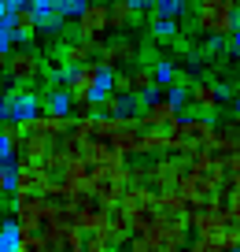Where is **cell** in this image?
<instances>
[{
	"label": "cell",
	"mask_w": 240,
	"mask_h": 252,
	"mask_svg": "<svg viewBox=\"0 0 240 252\" xmlns=\"http://www.w3.org/2000/svg\"><path fill=\"white\" fill-rule=\"evenodd\" d=\"M152 252H185L188 249V219L185 215H166L155 212V219L144 230Z\"/></svg>",
	"instance_id": "1"
},
{
	"label": "cell",
	"mask_w": 240,
	"mask_h": 252,
	"mask_svg": "<svg viewBox=\"0 0 240 252\" xmlns=\"http://www.w3.org/2000/svg\"><path fill=\"white\" fill-rule=\"evenodd\" d=\"M237 0H196V26L207 37H233L237 30Z\"/></svg>",
	"instance_id": "2"
},
{
	"label": "cell",
	"mask_w": 240,
	"mask_h": 252,
	"mask_svg": "<svg viewBox=\"0 0 240 252\" xmlns=\"http://www.w3.org/2000/svg\"><path fill=\"white\" fill-rule=\"evenodd\" d=\"M55 212V200L52 197H33V193H26V197H15V219L19 226H23V234H41L45 230V222L52 219Z\"/></svg>",
	"instance_id": "3"
},
{
	"label": "cell",
	"mask_w": 240,
	"mask_h": 252,
	"mask_svg": "<svg viewBox=\"0 0 240 252\" xmlns=\"http://www.w3.org/2000/svg\"><path fill=\"white\" fill-rule=\"evenodd\" d=\"M48 189H52V174H48L45 163H30V159H19L15 163V189H11V197H45Z\"/></svg>",
	"instance_id": "4"
},
{
	"label": "cell",
	"mask_w": 240,
	"mask_h": 252,
	"mask_svg": "<svg viewBox=\"0 0 240 252\" xmlns=\"http://www.w3.org/2000/svg\"><path fill=\"white\" fill-rule=\"evenodd\" d=\"M8 78L15 86H33L45 78V60L33 48H11L8 52Z\"/></svg>",
	"instance_id": "5"
},
{
	"label": "cell",
	"mask_w": 240,
	"mask_h": 252,
	"mask_svg": "<svg viewBox=\"0 0 240 252\" xmlns=\"http://www.w3.org/2000/svg\"><path fill=\"white\" fill-rule=\"evenodd\" d=\"M45 241L52 252H85V230L78 222H63V219H48L45 222Z\"/></svg>",
	"instance_id": "6"
},
{
	"label": "cell",
	"mask_w": 240,
	"mask_h": 252,
	"mask_svg": "<svg viewBox=\"0 0 240 252\" xmlns=\"http://www.w3.org/2000/svg\"><path fill=\"white\" fill-rule=\"evenodd\" d=\"M185 167H188L185 156L166 152V156H159V159H152V163H148V186H152V189H178Z\"/></svg>",
	"instance_id": "7"
},
{
	"label": "cell",
	"mask_w": 240,
	"mask_h": 252,
	"mask_svg": "<svg viewBox=\"0 0 240 252\" xmlns=\"http://www.w3.org/2000/svg\"><path fill=\"white\" fill-rule=\"evenodd\" d=\"M96 60L104 63V67H111V71H118V67H133V63L140 60V41H133V37H115V41H104V48H100V56Z\"/></svg>",
	"instance_id": "8"
},
{
	"label": "cell",
	"mask_w": 240,
	"mask_h": 252,
	"mask_svg": "<svg viewBox=\"0 0 240 252\" xmlns=\"http://www.w3.org/2000/svg\"><path fill=\"white\" fill-rule=\"evenodd\" d=\"M144 119H118V130L111 134V145H115L122 156H144Z\"/></svg>",
	"instance_id": "9"
},
{
	"label": "cell",
	"mask_w": 240,
	"mask_h": 252,
	"mask_svg": "<svg viewBox=\"0 0 240 252\" xmlns=\"http://www.w3.org/2000/svg\"><path fill=\"white\" fill-rule=\"evenodd\" d=\"M41 115V93L30 86H15L8 89V119L11 123H30Z\"/></svg>",
	"instance_id": "10"
},
{
	"label": "cell",
	"mask_w": 240,
	"mask_h": 252,
	"mask_svg": "<svg viewBox=\"0 0 240 252\" xmlns=\"http://www.w3.org/2000/svg\"><path fill=\"white\" fill-rule=\"evenodd\" d=\"M74 26H78V37H104L111 30L107 26V4L104 0H89L85 8L78 11Z\"/></svg>",
	"instance_id": "11"
},
{
	"label": "cell",
	"mask_w": 240,
	"mask_h": 252,
	"mask_svg": "<svg viewBox=\"0 0 240 252\" xmlns=\"http://www.w3.org/2000/svg\"><path fill=\"white\" fill-rule=\"evenodd\" d=\"M188 104H192L196 115H211L214 119L218 104H222V86L211 78H200V82H188Z\"/></svg>",
	"instance_id": "12"
},
{
	"label": "cell",
	"mask_w": 240,
	"mask_h": 252,
	"mask_svg": "<svg viewBox=\"0 0 240 252\" xmlns=\"http://www.w3.org/2000/svg\"><path fill=\"white\" fill-rule=\"evenodd\" d=\"M104 41L100 37H78V41H63V60L70 67H81V63H93L100 56Z\"/></svg>",
	"instance_id": "13"
},
{
	"label": "cell",
	"mask_w": 240,
	"mask_h": 252,
	"mask_svg": "<svg viewBox=\"0 0 240 252\" xmlns=\"http://www.w3.org/2000/svg\"><path fill=\"white\" fill-rule=\"evenodd\" d=\"M140 119H144V126H174L181 115H178V108H174V104L166 100V93H163V96H155V100H148V108H144Z\"/></svg>",
	"instance_id": "14"
},
{
	"label": "cell",
	"mask_w": 240,
	"mask_h": 252,
	"mask_svg": "<svg viewBox=\"0 0 240 252\" xmlns=\"http://www.w3.org/2000/svg\"><path fill=\"white\" fill-rule=\"evenodd\" d=\"M30 11L37 19V30H48V33H59L67 19L55 11V0H30Z\"/></svg>",
	"instance_id": "15"
},
{
	"label": "cell",
	"mask_w": 240,
	"mask_h": 252,
	"mask_svg": "<svg viewBox=\"0 0 240 252\" xmlns=\"http://www.w3.org/2000/svg\"><path fill=\"white\" fill-rule=\"evenodd\" d=\"M96 74H100V60L74 67V74H70V82H67V93H70V96H89V89H93Z\"/></svg>",
	"instance_id": "16"
},
{
	"label": "cell",
	"mask_w": 240,
	"mask_h": 252,
	"mask_svg": "<svg viewBox=\"0 0 240 252\" xmlns=\"http://www.w3.org/2000/svg\"><path fill=\"white\" fill-rule=\"evenodd\" d=\"M23 226H19V219L11 215V219H0V252H23Z\"/></svg>",
	"instance_id": "17"
},
{
	"label": "cell",
	"mask_w": 240,
	"mask_h": 252,
	"mask_svg": "<svg viewBox=\"0 0 240 252\" xmlns=\"http://www.w3.org/2000/svg\"><path fill=\"white\" fill-rule=\"evenodd\" d=\"M11 26H15V45H26V41H33V33H37V19H33L30 4L19 11H11Z\"/></svg>",
	"instance_id": "18"
},
{
	"label": "cell",
	"mask_w": 240,
	"mask_h": 252,
	"mask_svg": "<svg viewBox=\"0 0 240 252\" xmlns=\"http://www.w3.org/2000/svg\"><path fill=\"white\" fill-rule=\"evenodd\" d=\"M41 111L45 115H70V93L67 86H52L45 96H41Z\"/></svg>",
	"instance_id": "19"
},
{
	"label": "cell",
	"mask_w": 240,
	"mask_h": 252,
	"mask_svg": "<svg viewBox=\"0 0 240 252\" xmlns=\"http://www.w3.org/2000/svg\"><path fill=\"white\" fill-rule=\"evenodd\" d=\"M237 149H240V126L229 119V123H222V126L214 130V152H222V156H233Z\"/></svg>",
	"instance_id": "20"
},
{
	"label": "cell",
	"mask_w": 240,
	"mask_h": 252,
	"mask_svg": "<svg viewBox=\"0 0 240 252\" xmlns=\"http://www.w3.org/2000/svg\"><path fill=\"white\" fill-rule=\"evenodd\" d=\"M155 208L166 215H185L188 219V200L181 197L178 189H155Z\"/></svg>",
	"instance_id": "21"
},
{
	"label": "cell",
	"mask_w": 240,
	"mask_h": 252,
	"mask_svg": "<svg viewBox=\"0 0 240 252\" xmlns=\"http://www.w3.org/2000/svg\"><path fill=\"white\" fill-rule=\"evenodd\" d=\"M133 19H137V11L130 8V0H107V26H111V30L122 33Z\"/></svg>",
	"instance_id": "22"
},
{
	"label": "cell",
	"mask_w": 240,
	"mask_h": 252,
	"mask_svg": "<svg viewBox=\"0 0 240 252\" xmlns=\"http://www.w3.org/2000/svg\"><path fill=\"white\" fill-rule=\"evenodd\" d=\"M148 108V93H118V119H140Z\"/></svg>",
	"instance_id": "23"
},
{
	"label": "cell",
	"mask_w": 240,
	"mask_h": 252,
	"mask_svg": "<svg viewBox=\"0 0 240 252\" xmlns=\"http://www.w3.org/2000/svg\"><path fill=\"white\" fill-rule=\"evenodd\" d=\"M111 93H115V71L100 63V74H96L93 89H89V100H93V104H100V100H107Z\"/></svg>",
	"instance_id": "24"
},
{
	"label": "cell",
	"mask_w": 240,
	"mask_h": 252,
	"mask_svg": "<svg viewBox=\"0 0 240 252\" xmlns=\"http://www.w3.org/2000/svg\"><path fill=\"white\" fill-rule=\"evenodd\" d=\"M152 74H155V86H174V82H178V63H174V60H155L152 63Z\"/></svg>",
	"instance_id": "25"
},
{
	"label": "cell",
	"mask_w": 240,
	"mask_h": 252,
	"mask_svg": "<svg viewBox=\"0 0 240 252\" xmlns=\"http://www.w3.org/2000/svg\"><path fill=\"white\" fill-rule=\"evenodd\" d=\"M111 234L107 226H96V230H85V252H111Z\"/></svg>",
	"instance_id": "26"
},
{
	"label": "cell",
	"mask_w": 240,
	"mask_h": 252,
	"mask_svg": "<svg viewBox=\"0 0 240 252\" xmlns=\"http://www.w3.org/2000/svg\"><path fill=\"white\" fill-rule=\"evenodd\" d=\"M185 8H188V0H152L155 19H178L185 15Z\"/></svg>",
	"instance_id": "27"
},
{
	"label": "cell",
	"mask_w": 240,
	"mask_h": 252,
	"mask_svg": "<svg viewBox=\"0 0 240 252\" xmlns=\"http://www.w3.org/2000/svg\"><path fill=\"white\" fill-rule=\"evenodd\" d=\"M130 86H133V93H148V89L155 86V74H152V67H130Z\"/></svg>",
	"instance_id": "28"
},
{
	"label": "cell",
	"mask_w": 240,
	"mask_h": 252,
	"mask_svg": "<svg viewBox=\"0 0 240 252\" xmlns=\"http://www.w3.org/2000/svg\"><path fill=\"white\" fill-rule=\"evenodd\" d=\"M152 37L178 41V19H155V23H152Z\"/></svg>",
	"instance_id": "29"
},
{
	"label": "cell",
	"mask_w": 240,
	"mask_h": 252,
	"mask_svg": "<svg viewBox=\"0 0 240 252\" xmlns=\"http://www.w3.org/2000/svg\"><path fill=\"white\" fill-rule=\"evenodd\" d=\"M15 45V26H11V15L0 19V52H11Z\"/></svg>",
	"instance_id": "30"
},
{
	"label": "cell",
	"mask_w": 240,
	"mask_h": 252,
	"mask_svg": "<svg viewBox=\"0 0 240 252\" xmlns=\"http://www.w3.org/2000/svg\"><path fill=\"white\" fill-rule=\"evenodd\" d=\"M89 0H55V11H59L63 19H78V11L85 8Z\"/></svg>",
	"instance_id": "31"
},
{
	"label": "cell",
	"mask_w": 240,
	"mask_h": 252,
	"mask_svg": "<svg viewBox=\"0 0 240 252\" xmlns=\"http://www.w3.org/2000/svg\"><path fill=\"white\" fill-rule=\"evenodd\" d=\"M115 93H133V86H130V67H118V71H115Z\"/></svg>",
	"instance_id": "32"
},
{
	"label": "cell",
	"mask_w": 240,
	"mask_h": 252,
	"mask_svg": "<svg viewBox=\"0 0 240 252\" xmlns=\"http://www.w3.org/2000/svg\"><path fill=\"white\" fill-rule=\"evenodd\" d=\"M126 249H130V252H152V245H148L144 234H130V237H126Z\"/></svg>",
	"instance_id": "33"
},
{
	"label": "cell",
	"mask_w": 240,
	"mask_h": 252,
	"mask_svg": "<svg viewBox=\"0 0 240 252\" xmlns=\"http://www.w3.org/2000/svg\"><path fill=\"white\" fill-rule=\"evenodd\" d=\"M185 252H222V249H218V241H211V237H196Z\"/></svg>",
	"instance_id": "34"
},
{
	"label": "cell",
	"mask_w": 240,
	"mask_h": 252,
	"mask_svg": "<svg viewBox=\"0 0 240 252\" xmlns=\"http://www.w3.org/2000/svg\"><path fill=\"white\" fill-rule=\"evenodd\" d=\"M130 8L137 15H152V0H130Z\"/></svg>",
	"instance_id": "35"
},
{
	"label": "cell",
	"mask_w": 240,
	"mask_h": 252,
	"mask_svg": "<svg viewBox=\"0 0 240 252\" xmlns=\"http://www.w3.org/2000/svg\"><path fill=\"white\" fill-rule=\"evenodd\" d=\"M229 52H233V56L240 60V26L233 30V37H229Z\"/></svg>",
	"instance_id": "36"
},
{
	"label": "cell",
	"mask_w": 240,
	"mask_h": 252,
	"mask_svg": "<svg viewBox=\"0 0 240 252\" xmlns=\"http://www.w3.org/2000/svg\"><path fill=\"white\" fill-rule=\"evenodd\" d=\"M26 4H30V0H4V8H8V11H19V8H26Z\"/></svg>",
	"instance_id": "37"
},
{
	"label": "cell",
	"mask_w": 240,
	"mask_h": 252,
	"mask_svg": "<svg viewBox=\"0 0 240 252\" xmlns=\"http://www.w3.org/2000/svg\"><path fill=\"white\" fill-rule=\"evenodd\" d=\"M4 119H8V93L0 96V123H4Z\"/></svg>",
	"instance_id": "38"
},
{
	"label": "cell",
	"mask_w": 240,
	"mask_h": 252,
	"mask_svg": "<svg viewBox=\"0 0 240 252\" xmlns=\"http://www.w3.org/2000/svg\"><path fill=\"white\" fill-rule=\"evenodd\" d=\"M8 71V52H0V74Z\"/></svg>",
	"instance_id": "39"
},
{
	"label": "cell",
	"mask_w": 240,
	"mask_h": 252,
	"mask_svg": "<svg viewBox=\"0 0 240 252\" xmlns=\"http://www.w3.org/2000/svg\"><path fill=\"white\" fill-rule=\"evenodd\" d=\"M233 100H237V108H240V82L233 86Z\"/></svg>",
	"instance_id": "40"
},
{
	"label": "cell",
	"mask_w": 240,
	"mask_h": 252,
	"mask_svg": "<svg viewBox=\"0 0 240 252\" xmlns=\"http://www.w3.org/2000/svg\"><path fill=\"white\" fill-rule=\"evenodd\" d=\"M4 15H11V11H8V8H4V0H0V19H4Z\"/></svg>",
	"instance_id": "41"
},
{
	"label": "cell",
	"mask_w": 240,
	"mask_h": 252,
	"mask_svg": "<svg viewBox=\"0 0 240 252\" xmlns=\"http://www.w3.org/2000/svg\"><path fill=\"white\" fill-rule=\"evenodd\" d=\"M111 252H118V249H111Z\"/></svg>",
	"instance_id": "42"
},
{
	"label": "cell",
	"mask_w": 240,
	"mask_h": 252,
	"mask_svg": "<svg viewBox=\"0 0 240 252\" xmlns=\"http://www.w3.org/2000/svg\"><path fill=\"white\" fill-rule=\"evenodd\" d=\"M48 252H52V249H48Z\"/></svg>",
	"instance_id": "43"
}]
</instances>
